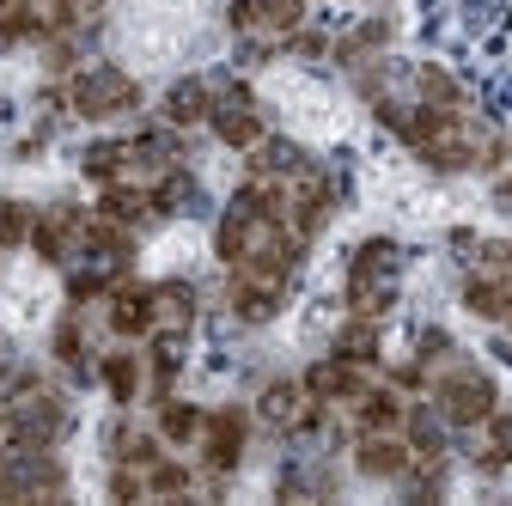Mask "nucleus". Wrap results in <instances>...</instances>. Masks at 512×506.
<instances>
[{
    "label": "nucleus",
    "instance_id": "f03ea898",
    "mask_svg": "<svg viewBox=\"0 0 512 506\" xmlns=\"http://www.w3.org/2000/svg\"><path fill=\"white\" fill-rule=\"evenodd\" d=\"M141 86L128 80L122 68H110V61H98V68H80L74 74V110L80 116H116V110H135Z\"/></svg>",
    "mask_w": 512,
    "mask_h": 506
},
{
    "label": "nucleus",
    "instance_id": "6e6552de",
    "mask_svg": "<svg viewBox=\"0 0 512 506\" xmlns=\"http://www.w3.org/2000/svg\"><path fill=\"white\" fill-rule=\"evenodd\" d=\"M305 415H311V403H305L299 385H269V391H263V421H269V427H287V433H293Z\"/></svg>",
    "mask_w": 512,
    "mask_h": 506
},
{
    "label": "nucleus",
    "instance_id": "0eeeda50",
    "mask_svg": "<svg viewBox=\"0 0 512 506\" xmlns=\"http://www.w3.org/2000/svg\"><path fill=\"white\" fill-rule=\"evenodd\" d=\"M189 318H196V293L183 281H159L153 287V324L159 330H189Z\"/></svg>",
    "mask_w": 512,
    "mask_h": 506
},
{
    "label": "nucleus",
    "instance_id": "9d476101",
    "mask_svg": "<svg viewBox=\"0 0 512 506\" xmlns=\"http://www.w3.org/2000/svg\"><path fill=\"white\" fill-rule=\"evenodd\" d=\"M104 385H110L116 403H135V391H141V360L135 354H110L104 360Z\"/></svg>",
    "mask_w": 512,
    "mask_h": 506
},
{
    "label": "nucleus",
    "instance_id": "f8f14e48",
    "mask_svg": "<svg viewBox=\"0 0 512 506\" xmlns=\"http://www.w3.org/2000/svg\"><path fill=\"white\" fill-rule=\"evenodd\" d=\"M153 494H183L189 488V470L183 464H153V482H147Z\"/></svg>",
    "mask_w": 512,
    "mask_h": 506
},
{
    "label": "nucleus",
    "instance_id": "f257e3e1",
    "mask_svg": "<svg viewBox=\"0 0 512 506\" xmlns=\"http://www.w3.org/2000/svg\"><path fill=\"white\" fill-rule=\"evenodd\" d=\"M433 397H439V415L452 427H476V421L494 415V385H488V372H476V366H445Z\"/></svg>",
    "mask_w": 512,
    "mask_h": 506
},
{
    "label": "nucleus",
    "instance_id": "9b49d317",
    "mask_svg": "<svg viewBox=\"0 0 512 506\" xmlns=\"http://www.w3.org/2000/svg\"><path fill=\"white\" fill-rule=\"evenodd\" d=\"M488 439H494L488 458L506 464V458H512V409H494V415H488Z\"/></svg>",
    "mask_w": 512,
    "mask_h": 506
},
{
    "label": "nucleus",
    "instance_id": "ddd939ff",
    "mask_svg": "<svg viewBox=\"0 0 512 506\" xmlns=\"http://www.w3.org/2000/svg\"><path fill=\"white\" fill-rule=\"evenodd\" d=\"M500 208H506V214H512V177H506V183H500Z\"/></svg>",
    "mask_w": 512,
    "mask_h": 506
},
{
    "label": "nucleus",
    "instance_id": "39448f33",
    "mask_svg": "<svg viewBox=\"0 0 512 506\" xmlns=\"http://www.w3.org/2000/svg\"><path fill=\"white\" fill-rule=\"evenodd\" d=\"M110 330L116 336H147L153 324V287H116L110 293Z\"/></svg>",
    "mask_w": 512,
    "mask_h": 506
},
{
    "label": "nucleus",
    "instance_id": "1a4fd4ad",
    "mask_svg": "<svg viewBox=\"0 0 512 506\" xmlns=\"http://www.w3.org/2000/svg\"><path fill=\"white\" fill-rule=\"evenodd\" d=\"M202 421H208V415H202L196 403H171V397L159 403V439H171V446H189V439H202Z\"/></svg>",
    "mask_w": 512,
    "mask_h": 506
},
{
    "label": "nucleus",
    "instance_id": "7ed1b4c3",
    "mask_svg": "<svg viewBox=\"0 0 512 506\" xmlns=\"http://www.w3.org/2000/svg\"><path fill=\"white\" fill-rule=\"evenodd\" d=\"M244 433H250L244 409H214V415L202 421V464H208V470H232V464L244 458Z\"/></svg>",
    "mask_w": 512,
    "mask_h": 506
},
{
    "label": "nucleus",
    "instance_id": "423d86ee",
    "mask_svg": "<svg viewBox=\"0 0 512 506\" xmlns=\"http://www.w3.org/2000/svg\"><path fill=\"white\" fill-rule=\"evenodd\" d=\"M208 110H214V86H202V80H177V86L165 92V116L177 122V129H189V122H208Z\"/></svg>",
    "mask_w": 512,
    "mask_h": 506
},
{
    "label": "nucleus",
    "instance_id": "20e7f679",
    "mask_svg": "<svg viewBox=\"0 0 512 506\" xmlns=\"http://www.w3.org/2000/svg\"><path fill=\"white\" fill-rule=\"evenodd\" d=\"M354 464H360V476L397 482V476L415 464V452L403 446V439H391V433H366V439H360V452H354Z\"/></svg>",
    "mask_w": 512,
    "mask_h": 506
}]
</instances>
